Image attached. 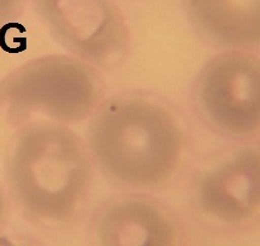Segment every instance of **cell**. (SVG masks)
I'll return each mask as SVG.
<instances>
[{
  "mask_svg": "<svg viewBox=\"0 0 260 246\" xmlns=\"http://www.w3.org/2000/svg\"><path fill=\"white\" fill-rule=\"evenodd\" d=\"M88 141L100 170L132 187L165 182L177 169L183 147L174 116L139 97L110 99L100 105Z\"/></svg>",
  "mask_w": 260,
  "mask_h": 246,
  "instance_id": "6da1fadb",
  "label": "cell"
},
{
  "mask_svg": "<svg viewBox=\"0 0 260 246\" xmlns=\"http://www.w3.org/2000/svg\"><path fill=\"white\" fill-rule=\"evenodd\" d=\"M6 171L21 208L32 219L50 223L73 218L92 174L81 139L69 128L48 122L29 125L19 133Z\"/></svg>",
  "mask_w": 260,
  "mask_h": 246,
  "instance_id": "7a4b0ae2",
  "label": "cell"
},
{
  "mask_svg": "<svg viewBox=\"0 0 260 246\" xmlns=\"http://www.w3.org/2000/svg\"><path fill=\"white\" fill-rule=\"evenodd\" d=\"M102 96V80L88 62L53 54L29 62L0 81V115L10 122L44 115L74 123L88 117Z\"/></svg>",
  "mask_w": 260,
  "mask_h": 246,
  "instance_id": "3957f363",
  "label": "cell"
},
{
  "mask_svg": "<svg viewBox=\"0 0 260 246\" xmlns=\"http://www.w3.org/2000/svg\"><path fill=\"white\" fill-rule=\"evenodd\" d=\"M259 59L232 51L211 59L198 77L197 102L217 131L236 139L254 138L260 125Z\"/></svg>",
  "mask_w": 260,
  "mask_h": 246,
  "instance_id": "277c9868",
  "label": "cell"
},
{
  "mask_svg": "<svg viewBox=\"0 0 260 246\" xmlns=\"http://www.w3.org/2000/svg\"><path fill=\"white\" fill-rule=\"evenodd\" d=\"M59 43L81 59L110 67L125 56L129 34L112 0H37Z\"/></svg>",
  "mask_w": 260,
  "mask_h": 246,
  "instance_id": "5b68a950",
  "label": "cell"
},
{
  "mask_svg": "<svg viewBox=\"0 0 260 246\" xmlns=\"http://www.w3.org/2000/svg\"><path fill=\"white\" fill-rule=\"evenodd\" d=\"M203 209L228 223L245 222L259 205V156L243 151L204 177L199 189Z\"/></svg>",
  "mask_w": 260,
  "mask_h": 246,
  "instance_id": "8992f818",
  "label": "cell"
},
{
  "mask_svg": "<svg viewBox=\"0 0 260 246\" xmlns=\"http://www.w3.org/2000/svg\"><path fill=\"white\" fill-rule=\"evenodd\" d=\"M195 27L222 46H259V0H187Z\"/></svg>",
  "mask_w": 260,
  "mask_h": 246,
  "instance_id": "52a82bcc",
  "label": "cell"
},
{
  "mask_svg": "<svg viewBox=\"0 0 260 246\" xmlns=\"http://www.w3.org/2000/svg\"><path fill=\"white\" fill-rule=\"evenodd\" d=\"M100 238L109 245H168L174 239L171 222L146 202H123L106 210L100 221Z\"/></svg>",
  "mask_w": 260,
  "mask_h": 246,
  "instance_id": "ba28073f",
  "label": "cell"
},
{
  "mask_svg": "<svg viewBox=\"0 0 260 246\" xmlns=\"http://www.w3.org/2000/svg\"><path fill=\"white\" fill-rule=\"evenodd\" d=\"M23 0H0V27L9 23L19 14Z\"/></svg>",
  "mask_w": 260,
  "mask_h": 246,
  "instance_id": "9c48e42d",
  "label": "cell"
},
{
  "mask_svg": "<svg viewBox=\"0 0 260 246\" xmlns=\"http://www.w3.org/2000/svg\"><path fill=\"white\" fill-rule=\"evenodd\" d=\"M3 215H4V199H3L2 193H0V221L3 220Z\"/></svg>",
  "mask_w": 260,
  "mask_h": 246,
  "instance_id": "30bf717a",
  "label": "cell"
}]
</instances>
